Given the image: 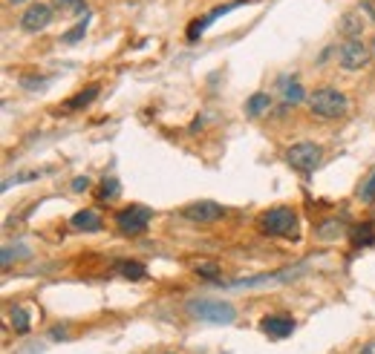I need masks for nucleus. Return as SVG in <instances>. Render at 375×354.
I'll return each mask as SVG.
<instances>
[{
    "label": "nucleus",
    "instance_id": "f257e3e1",
    "mask_svg": "<svg viewBox=\"0 0 375 354\" xmlns=\"http://www.w3.org/2000/svg\"><path fill=\"white\" fill-rule=\"evenodd\" d=\"M188 314L194 320H202V323H214V326H228L234 323V305L231 303H223V300H208V297H199V300H191L185 305Z\"/></svg>",
    "mask_w": 375,
    "mask_h": 354
},
{
    "label": "nucleus",
    "instance_id": "f03ea898",
    "mask_svg": "<svg viewBox=\"0 0 375 354\" xmlns=\"http://www.w3.org/2000/svg\"><path fill=\"white\" fill-rule=\"evenodd\" d=\"M257 225H260V231L269 234V236L297 239V213L292 208H271V210L260 213Z\"/></svg>",
    "mask_w": 375,
    "mask_h": 354
},
{
    "label": "nucleus",
    "instance_id": "7ed1b4c3",
    "mask_svg": "<svg viewBox=\"0 0 375 354\" xmlns=\"http://www.w3.org/2000/svg\"><path fill=\"white\" fill-rule=\"evenodd\" d=\"M309 110L318 118H340L350 110V101H347L343 92H338L332 87H324V89H315L309 95Z\"/></svg>",
    "mask_w": 375,
    "mask_h": 354
},
{
    "label": "nucleus",
    "instance_id": "20e7f679",
    "mask_svg": "<svg viewBox=\"0 0 375 354\" xmlns=\"http://www.w3.org/2000/svg\"><path fill=\"white\" fill-rule=\"evenodd\" d=\"M321 158H324V147L315 144V141H297V144H292L289 153H286V162H289L297 173H303V176H312V173H315V167L321 165Z\"/></svg>",
    "mask_w": 375,
    "mask_h": 354
},
{
    "label": "nucleus",
    "instance_id": "39448f33",
    "mask_svg": "<svg viewBox=\"0 0 375 354\" xmlns=\"http://www.w3.org/2000/svg\"><path fill=\"white\" fill-rule=\"evenodd\" d=\"M150 219H153V213H150V208H145V205H130V208H124V210L116 213L118 231H121V234H128V236H139V234H145V231H147V225H150Z\"/></svg>",
    "mask_w": 375,
    "mask_h": 354
},
{
    "label": "nucleus",
    "instance_id": "423d86ee",
    "mask_svg": "<svg viewBox=\"0 0 375 354\" xmlns=\"http://www.w3.org/2000/svg\"><path fill=\"white\" fill-rule=\"evenodd\" d=\"M223 216H226V208L211 199H199V202H191L182 208V219L194 222V225H211V222H220Z\"/></svg>",
    "mask_w": 375,
    "mask_h": 354
},
{
    "label": "nucleus",
    "instance_id": "0eeeda50",
    "mask_svg": "<svg viewBox=\"0 0 375 354\" xmlns=\"http://www.w3.org/2000/svg\"><path fill=\"white\" fill-rule=\"evenodd\" d=\"M338 63L343 70H350V72L364 70L369 63V52H367V46L361 41H343L340 49H338Z\"/></svg>",
    "mask_w": 375,
    "mask_h": 354
},
{
    "label": "nucleus",
    "instance_id": "6e6552de",
    "mask_svg": "<svg viewBox=\"0 0 375 354\" xmlns=\"http://www.w3.org/2000/svg\"><path fill=\"white\" fill-rule=\"evenodd\" d=\"M52 23V6H47V4H32L23 15H20V29L23 32H44L47 26Z\"/></svg>",
    "mask_w": 375,
    "mask_h": 354
},
{
    "label": "nucleus",
    "instance_id": "1a4fd4ad",
    "mask_svg": "<svg viewBox=\"0 0 375 354\" xmlns=\"http://www.w3.org/2000/svg\"><path fill=\"white\" fill-rule=\"evenodd\" d=\"M260 331L274 337V340H283L295 331V320L292 317H283V314H274V317H263L260 320Z\"/></svg>",
    "mask_w": 375,
    "mask_h": 354
},
{
    "label": "nucleus",
    "instance_id": "9d476101",
    "mask_svg": "<svg viewBox=\"0 0 375 354\" xmlns=\"http://www.w3.org/2000/svg\"><path fill=\"white\" fill-rule=\"evenodd\" d=\"M338 29H340V35H347V41H361V35H364V18L358 12H347V15L340 18Z\"/></svg>",
    "mask_w": 375,
    "mask_h": 354
},
{
    "label": "nucleus",
    "instance_id": "9b49d317",
    "mask_svg": "<svg viewBox=\"0 0 375 354\" xmlns=\"http://www.w3.org/2000/svg\"><path fill=\"white\" fill-rule=\"evenodd\" d=\"M73 228L75 231H87V234H96V231H102V216L96 210H78L73 216Z\"/></svg>",
    "mask_w": 375,
    "mask_h": 354
},
{
    "label": "nucleus",
    "instance_id": "f8f14e48",
    "mask_svg": "<svg viewBox=\"0 0 375 354\" xmlns=\"http://www.w3.org/2000/svg\"><path fill=\"white\" fill-rule=\"evenodd\" d=\"M277 87H280V92H283V101H286V104L303 101V89H300V84H297L295 78H280Z\"/></svg>",
    "mask_w": 375,
    "mask_h": 354
},
{
    "label": "nucleus",
    "instance_id": "ddd939ff",
    "mask_svg": "<svg viewBox=\"0 0 375 354\" xmlns=\"http://www.w3.org/2000/svg\"><path fill=\"white\" fill-rule=\"evenodd\" d=\"M269 104H271V99H269L266 92H254L252 99H248V104H245V115L257 118V115H263V113L269 110Z\"/></svg>",
    "mask_w": 375,
    "mask_h": 354
},
{
    "label": "nucleus",
    "instance_id": "4468645a",
    "mask_svg": "<svg viewBox=\"0 0 375 354\" xmlns=\"http://www.w3.org/2000/svg\"><path fill=\"white\" fill-rule=\"evenodd\" d=\"M352 242L358 245V248H367V245H372L375 242V228L369 222H364L361 228H355V234H352Z\"/></svg>",
    "mask_w": 375,
    "mask_h": 354
},
{
    "label": "nucleus",
    "instance_id": "2eb2a0df",
    "mask_svg": "<svg viewBox=\"0 0 375 354\" xmlns=\"http://www.w3.org/2000/svg\"><path fill=\"white\" fill-rule=\"evenodd\" d=\"M96 95H99V87H87L84 92H78L75 99L67 101V107H70V110H81V107H87L92 99H96Z\"/></svg>",
    "mask_w": 375,
    "mask_h": 354
},
{
    "label": "nucleus",
    "instance_id": "dca6fc26",
    "mask_svg": "<svg viewBox=\"0 0 375 354\" xmlns=\"http://www.w3.org/2000/svg\"><path fill=\"white\" fill-rule=\"evenodd\" d=\"M118 274L121 277H128V279H145V265L142 263H128V260H124V263H118Z\"/></svg>",
    "mask_w": 375,
    "mask_h": 354
},
{
    "label": "nucleus",
    "instance_id": "f3484780",
    "mask_svg": "<svg viewBox=\"0 0 375 354\" xmlns=\"http://www.w3.org/2000/svg\"><path fill=\"white\" fill-rule=\"evenodd\" d=\"M118 190H121V187H118V179L110 176V179H104L102 187H99V199H102V202H113V199L118 196Z\"/></svg>",
    "mask_w": 375,
    "mask_h": 354
},
{
    "label": "nucleus",
    "instance_id": "a211bd4d",
    "mask_svg": "<svg viewBox=\"0 0 375 354\" xmlns=\"http://www.w3.org/2000/svg\"><path fill=\"white\" fill-rule=\"evenodd\" d=\"M12 329L18 334H26L29 331V311L26 308H12Z\"/></svg>",
    "mask_w": 375,
    "mask_h": 354
},
{
    "label": "nucleus",
    "instance_id": "6ab92c4d",
    "mask_svg": "<svg viewBox=\"0 0 375 354\" xmlns=\"http://www.w3.org/2000/svg\"><path fill=\"white\" fill-rule=\"evenodd\" d=\"M87 23H90V15H84V20L67 32V35H64V44H78V41L84 38V32H87Z\"/></svg>",
    "mask_w": 375,
    "mask_h": 354
},
{
    "label": "nucleus",
    "instance_id": "aec40b11",
    "mask_svg": "<svg viewBox=\"0 0 375 354\" xmlns=\"http://www.w3.org/2000/svg\"><path fill=\"white\" fill-rule=\"evenodd\" d=\"M194 271L199 277H205V279H216V277H220V265H216V263H199Z\"/></svg>",
    "mask_w": 375,
    "mask_h": 354
},
{
    "label": "nucleus",
    "instance_id": "412c9836",
    "mask_svg": "<svg viewBox=\"0 0 375 354\" xmlns=\"http://www.w3.org/2000/svg\"><path fill=\"white\" fill-rule=\"evenodd\" d=\"M318 234H321L324 239H329V236H340V234H343V225L335 219V222H329V225H321Z\"/></svg>",
    "mask_w": 375,
    "mask_h": 354
},
{
    "label": "nucleus",
    "instance_id": "4be33fe9",
    "mask_svg": "<svg viewBox=\"0 0 375 354\" xmlns=\"http://www.w3.org/2000/svg\"><path fill=\"white\" fill-rule=\"evenodd\" d=\"M23 256H29V248H6L4 251V265H12V260H23Z\"/></svg>",
    "mask_w": 375,
    "mask_h": 354
},
{
    "label": "nucleus",
    "instance_id": "5701e85b",
    "mask_svg": "<svg viewBox=\"0 0 375 354\" xmlns=\"http://www.w3.org/2000/svg\"><path fill=\"white\" fill-rule=\"evenodd\" d=\"M361 199H364V202H375V173L364 182V187H361Z\"/></svg>",
    "mask_w": 375,
    "mask_h": 354
},
{
    "label": "nucleus",
    "instance_id": "b1692460",
    "mask_svg": "<svg viewBox=\"0 0 375 354\" xmlns=\"http://www.w3.org/2000/svg\"><path fill=\"white\" fill-rule=\"evenodd\" d=\"M55 6H61V9H81V0H55Z\"/></svg>",
    "mask_w": 375,
    "mask_h": 354
},
{
    "label": "nucleus",
    "instance_id": "393cba45",
    "mask_svg": "<svg viewBox=\"0 0 375 354\" xmlns=\"http://www.w3.org/2000/svg\"><path fill=\"white\" fill-rule=\"evenodd\" d=\"M87 187H90V179H87V176H84V179H81V176L73 179V190H87Z\"/></svg>",
    "mask_w": 375,
    "mask_h": 354
},
{
    "label": "nucleus",
    "instance_id": "a878e982",
    "mask_svg": "<svg viewBox=\"0 0 375 354\" xmlns=\"http://www.w3.org/2000/svg\"><path fill=\"white\" fill-rule=\"evenodd\" d=\"M358 354H375V340H372V343H367V346L358 351Z\"/></svg>",
    "mask_w": 375,
    "mask_h": 354
},
{
    "label": "nucleus",
    "instance_id": "bb28decb",
    "mask_svg": "<svg viewBox=\"0 0 375 354\" xmlns=\"http://www.w3.org/2000/svg\"><path fill=\"white\" fill-rule=\"evenodd\" d=\"M9 4H12V6H18V4H23V0H9Z\"/></svg>",
    "mask_w": 375,
    "mask_h": 354
}]
</instances>
